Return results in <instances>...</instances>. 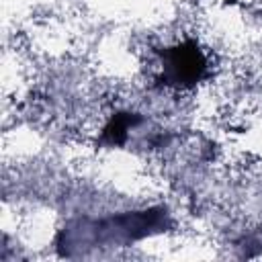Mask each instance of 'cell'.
<instances>
[{
    "mask_svg": "<svg viewBox=\"0 0 262 262\" xmlns=\"http://www.w3.org/2000/svg\"><path fill=\"white\" fill-rule=\"evenodd\" d=\"M207 76V57L194 41L170 47L162 55V78L176 88H190Z\"/></svg>",
    "mask_w": 262,
    "mask_h": 262,
    "instance_id": "obj_1",
    "label": "cell"
},
{
    "mask_svg": "<svg viewBox=\"0 0 262 262\" xmlns=\"http://www.w3.org/2000/svg\"><path fill=\"white\" fill-rule=\"evenodd\" d=\"M135 123H139V117H135V115H129V113L115 115L102 131V141H106L108 145H121L127 139V131Z\"/></svg>",
    "mask_w": 262,
    "mask_h": 262,
    "instance_id": "obj_2",
    "label": "cell"
}]
</instances>
